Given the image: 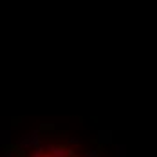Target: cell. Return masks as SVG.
I'll return each mask as SVG.
<instances>
[{
    "label": "cell",
    "instance_id": "6da1fadb",
    "mask_svg": "<svg viewBox=\"0 0 157 157\" xmlns=\"http://www.w3.org/2000/svg\"><path fill=\"white\" fill-rule=\"evenodd\" d=\"M2 157H110L105 144L81 139L71 132L45 123L22 139L4 146Z\"/></svg>",
    "mask_w": 157,
    "mask_h": 157
}]
</instances>
